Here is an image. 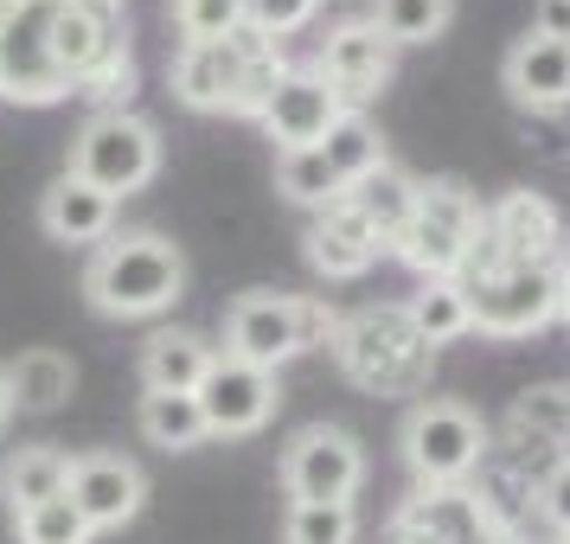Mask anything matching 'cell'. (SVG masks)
Returning a JSON list of instances; mask_svg holds the SVG:
<instances>
[{"label": "cell", "instance_id": "d590c367", "mask_svg": "<svg viewBox=\"0 0 570 544\" xmlns=\"http://www.w3.org/2000/svg\"><path fill=\"white\" fill-rule=\"evenodd\" d=\"M385 544H436V538H430L423 525H411V518L397 513V518H391V532H385Z\"/></svg>", "mask_w": 570, "mask_h": 544}, {"label": "cell", "instance_id": "cb8c5ba5", "mask_svg": "<svg viewBox=\"0 0 570 544\" xmlns=\"http://www.w3.org/2000/svg\"><path fill=\"white\" fill-rule=\"evenodd\" d=\"M78 390V365L71 353H58V346H32L20 359L7 365V397H13V411H58L65 397Z\"/></svg>", "mask_w": 570, "mask_h": 544}, {"label": "cell", "instance_id": "e0dca14e", "mask_svg": "<svg viewBox=\"0 0 570 544\" xmlns=\"http://www.w3.org/2000/svg\"><path fill=\"white\" fill-rule=\"evenodd\" d=\"M116 52H129V32L116 20V7H104V0H65V13H58V71L71 83V97Z\"/></svg>", "mask_w": 570, "mask_h": 544}, {"label": "cell", "instance_id": "ac0fdd59", "mask_svg": "<svg viewBox=\"0 0 570 544\" xmlns=\"http://www.w3.org/2000/svg\"><path fill=\"white\" fill-rule=\"evenodd\" d=\"M379 250H385V244L372 237V225H365L346 199H334V206H321L308 218V263H314V276H327V283L365 276V269L379 263Z\"/></svg>", "mask_w": 570, "mask_h": 544}, {"label": "cell", "instance_id": "603a6c76", "mask_svg": "<svg viewBox=\"0 0 570 544\" xmlns=\"http://www.w3.org/2000/svg\"><path fill=\"white\" fill-rule=\"evenodd\" d=\"M340 199L360 211L365 225H372V237H379V244L391 250V244H397V231L411 225V211H416V180L404 174V167H397V160H385V167H372L365 180L346 186Z\"/></svg>", "mask_w": 570, "mask_h": 544}, {"label": "cell", "instance_id": "2e32d148", "mask_svg": "<svg viewBox=\"0 0 570 544\" xmlns=\"http://www.w3.org/2000/svg\"><path fill=\"white\" fill-rule=\"evenodd\" d=\"M500 83L519 109L532 116H558L570 109V39H544V32H525L513 39V52L500 65Z\"/></svg>", "mask_w": 570, "mask_h": 544}, {"label": "cell", "instance_id": "f1b7e54d", "mask_svg": "<svg viewBox=\"0 0 570 544\" xmlns=\"http://www.w3.org/2000/svg\"><path fill=\"white\" fill-rule=\"evenodd\" d=\"M276 192H283L288 206L321 211V206H334L346 186H340V174L327 167L321 148H302V155H276Z\"/></svg>", "mask_w": 570, "mask_h": 544}, {"label": "cell", "instance_id": "8d00e7d4", "mask_svg": "<svg viewBox=\"0 0 570 544\" xmlns=\"http://www.w3.org/2000/svg\"><path fill=\"white\" fill-rule=\"evenodd\" d=\"M558 320H570V257H558Z\"/></svg>", "mask_w": 570, "mask_h": 544}, {"label": "cell", "instance_id": "e575fe53", "mask_svg": "<svg viewBox=\"0 0 570 544\" xmlns=\"http://www.w3.org/2000/svg\"><path fill=\"white\" fill-rule=\"evenodd\" d=\"M532 32H544V39H570V0H539Z\"/></svg>", "mask_w": 570, "mask_h": 544}, {"label": "cell", "instance_id": "30bf717a", "mask_svg": "<svg viewBox=\"0 0 570 544\" xmlns=\"http://www.w3.org/2000/svg\"><path fill=\"white\" fill-rule=\"evenodd\" d=\"M225 353L257 372H276L288 365L302 346V295H269V288H250L225 308Z\"/></svg>", "mask_w": 570, "mask_h": 544}, {"label": "cell", "instance_id": "52a82bcc", "mask_svg": "<svg viewBox=\"0 0 570 544\" xmlns=\"http://www.w3.org/2000/svg\"><path fill=\"white\" fill-rule=\"evenodd\" d=\"M65 174L90 180L97 192H109V199L141 192V186L160 174L155 122H141L135 109H104V116H90V122L71 135V167H65Z\"/></svg>", "mask_w": 570, "mask_h": 544}, {"label": "cell", "instance_id": "d6a6232c", "mask_svg": "<svg viewBox=\"0 0 570 544\" xmlns=\"http://www.w3.org/2000/svg\"><path fill=\"white\" fill-rule=\"evenodd\" d=\"M314 7H321V0H244V27L263 32V39L276 46V39H288V32L308 27Z\"/></svg>", "mask_w": 570, "mask_h": 544}, {"label": "cell", "instance_id": "1f68e13d", "mask_svg": "<svg viewBox=\"0 0 570 544\" xmlns=\"http://www.w3.org/2000/svg\"><path fill=\"white\" fill-rule=\"evenodd\" d=\"M174 27H180L186 46L232 39V32H244V0H174Z\"/></svg>", "mask_w": 570, "mask_h": 544}, {"label": "cell", "instance_id": "5bb4252c", "mask_svg": "<svg viewBox=\"0 0 570 544\" xmlns=\"http://www.w3.org/2000/svg\"><path fill=\"white\" fill-rule=\"evenodd\" d=\"M340 116H346V103L327 90V78H321L314 65H288L257 122H263V135L276 141V155H302V148H321V141H327V129H334Z\"/></svg>", "mask_w": 570, "mask_h": 544}, {"label": "cell", "instance_id": "8fae6325", "mask_svg": "<svg viewBox=\"0 0 570 544\" xmlns=\"http://www.w3.org/2000/svg\"><path fill=\"white\" fill-rule=\"evenodd\" d=\"M314 71L327 78V90H334L346 109H360L391 83V71H397V46H391L372 20H340V27L321 39Z\"/></svg>", "mask_w": 570, "mask_h": 544}, {"label": "cell", "instance_id": "ba28073f", "mask_svg": "<svg viewBox=\"0 0 570 544\" xmlns=\"http://www.w3.org/2000/svg\"><path fill=\"white\" fill-rule=\"evenodd\" d=\"M468 314L488 339H532L558 320V263H507L468 283Z\"/></svg>", "mask_w": 570, "mask_h": 544}, {"label": "cell", "instance_id": "5b68a950", "mask_svg": "<svg viewBox=\"0 0 570 544\" xmlns=\"http://www.w3.org/2000/svg\"><path fill=\"white\" fill-rule=\"evenodd\" d=\"M481 225H488V206L462 180H416V211L397 231L391 257L404 269H416V283H442V276H455L468 263Z\"/></svg>", "mask_w": 570, "mask_h": 544}, {"label": "cell", "instance_id": "277c9868", "mask_svg": "<svg viewBox=\"0 0 570 544\" xmlns=\"http://www.w3.org/2000/svg\"><path fill=\"white\" fill-rule=\"evenodd\" d=\"M397 448L416 487H468L493 455V429L481 423V411H468L455 397H416Z\"/></svg>", "mask_w": 570, "mask_h": 544}, {"label": "cell", "instance_id": "74e56055", "mask_svg": "<svg viewBox=\"0 0 570 544\" xmlns=\"http://www.w3.org/2000/svg\"><path fill=\"white\" fill-rule=\"evenodd\" d=\"M7 416H13V397H7V372H0V429H7Z\"/></svg>", "mask_w": 570, "mask_h": 544}, {"label": "cell", "instance_id": "83f0119b", "mask_svg": "<svg viewBox=\"0 0 570 544\" xmlns=\"http://www.w3.org/2000/svg\"><path fill=\"white\" fill-rule=\"evenodd\" d=\"M321 155H327V167H334L340 174V186H353V180H365V174H372V167H385V135L372 129V122H365L360 109H346V116H340L334 129H327V141H321Z\"/></svg>", "mask_w": 570, "mask_h": 544}, {"label": "cell", "instance_id": "9c48e42d", "mask_svg": "<svg viewBox=\"0 0 570 544\" xmlns=\"http://www.w3.org/2000/svg\"><path fill=\"white\" fill-rule=\"evenodd\" d=\"M365 481V448L334 423H308L295 429L283 448V487L288 506H353Z\"/></svg>", "mask_w": 570, "mask_h": 544}, {"label": "cell", "instance_id": "f35d334b", "mask_svg": "<svg viewBox=\"0 0 570 544\" xmlns=\"http://www.w3.org/2000/svg\"><path fill=\"white\" fill-rule=\"evenodd\" d=\"M558 462L570 467V429H564V436H558Z\"/></svg>", "mask_w": 570, "mask_h": 544}, {"label": "cell", "instance_id": "ab89813d", "mask_svg": "<svg viewBox=\"0 0 570 544\" xmlns=\"http://www.w3.org/2000/svg\"><path fill=\"white\" fill-rule=\"evenodd\" d=\"M564 257H570V218H564Z\"/></svg>", "mask_w": 570, "mask_h": 544}, {"label": "cell", "instance_id": "9a60e30c", "mask_svg": "<svg viewBox=\"0 0 570 544\" xmlns=\"http://www.w3.org/2000/svg\"><path fill=\"white\" fill-rule=\"evenodd\" d=\"M488 237H493V250H500V263H558L564 257V218L532 186H513V192L493 199Z\"/></svg>", "mask_w": 570, "mask_h": 544}, {"label": "cell", "instance_id": "4316f807", "mask_svg": "<svg viewBox=\"0 0 570 544\" xmlns=\"http://www.w3.org/2000/svg\"><path fill=\"white\" fill-rule=\"evenodd\" d=\"M365 20L385 32L397 52H404V46H430V39L449 32L455 0H372V13H365Z\"/></svg>", "mask_w": 570, "mask_h": 544}, {"label": "cell", "instance_id": "44dd1931", "mask_svg": "<svg viewBox=\"0 0 570 544\" xmlns=\"http://www.w3.org/2000/svg\"><path fill=\"white\" fill-rule=\"evenodd\" d=\"M218 346L193 327H160L141 339V390H199Z\"/></svg>", "mask_w": 570, "mask_h": 544}, {"label": "cell", "instance_id": "8992f818", "mask_svg": "<svg viewBox=\"0 0 570 544\" xmlns=\"http://www.w3.org/2000/svg\"><path fill=\"white\" fill-rule=\"evenodd\" d=\"M58 13L65 0H0V97L7 103H65L71 83L58 71Z\"/></svg>", "mask_w": 570, "mask_h": 544}, {"label": "cell", "instance_id": "7c38bea8", "mask_svg": "<svg viewBox=\"0 0 570 544\" xmlns=\"http://www.w3.org/2000/svg\"><path fill=\"white\" fill-rule=\"evenodd\" d=\"M65 500L83 513L90 532H122L148 500V474H141V462L116 455V448H90V455H71Z\"/></svg>", "mask_w": 570, "mask_h": 544}, {"label": "cell", "instance_id": "4fadbf2b", "mask_svg": "<svg viewBox=\"0 0 570 544\" xmlns=\"http://www.w3.org/2000/svg\"><path fill=\"white\" fill-rule=\"evenodd\" d=\"M199 411H206V436H257L263 423L276 416L283 390H276V372H257V365L218 353L212 372L199 378Z\"/></svg>", "mask_w": 570, "mask_h": 544}, {"label": "cell", "instance_id": "60d3db41", "mask_svg": "<svg viewBox=\"0 0 570 544\" xmlns=\"http://www.w3.org/2000/svg\"><path fill=\"white\" fill-rule=\"evenodd\" d=\"M104 7H122V0H104Z\"/></svg>", "mask_w": 570, "mask_h": 544}, {"label": "cell", "instance_id": "484cf974", "mask_svg": "<svg viewBox=\"0 0 570 544\" xmlns=\"http://www.w3.org/2000/svg\"><path fill=\"white\" fill-rule=\"evenodd\" d=\"M404 314H411V327L430 346H449V339L474 334V314H468V288L455 283V276H442V283H416V295L404 301Z\"/></svg>", "mask_w": 570, "mask_h": 544}, {"label": "cell", "instance_id": "4dcf8cb0", "mask_svg": "<svg viewBox=\"0 0 570 544\" xmlns=\"http://www.w3.org/2000/svg\"><path fill=\"white\" fill-rule=\"evenodd\" d=\"M360 513L353 506H288L283 513V544H353Z\"/></svg>", "mask_w": 570, "mask_h": 544}, {"label": "cell", "instance_id": "3957f363", "mask_svg": "<svg viewBox=\"0 0 570 544\" xmlns=\"http://www.w3.org/2000/svg\"><path fill=\"white\" fill-rule=\"evenodd\" d=\"M283 52L263 32H232V39H199L174 58V97L199 116H263V103L283 83Z\"/></svg>", "mask_w": 570, "mask_h": 544}, {"label": "cell", "instance_id": "7402d4cb", "mask_svg": "<svg viewBox=\"0 0 570 544\" xmlns=\"http://www.w3.org/2000/svg\"><path fill=\"white\" fill-rule=\"evenodd\" d=\"M65 481H71V455L58 442H20L0 462V500H7V513H32V506L58 500Z\"/></svg>", "mask_w": 570, "mask_h": 544}, {"label": "cell", "instance_id": "d4e9b609", "mask_svg": "<svg viewBox=\"0 0 570 544\" xmlns=\"http://www.w3.org/2000/svg\"><path fill=\"white\" fill-rule=\"evenodd\" d=\"M141 436L167 448V455H186V448H199L206 442V411H199V397L193 390H141Z\"/></svg>", "mask_w": 570, "mask_h": 544}, {"label": "cell", "instance_id": "836d02e7", "mask_svg": "<svg viewBox=\"0 0 570 544\" xmlns=\"http://www.w3.org/2000/svg\"><path fill=\"white\" fill-rule=\"evenodd\" d=\"M539 518L551 525V538H570V467L564 462L539 481Z\"/></svg>", "mask_w": 570, "mask_h": 544}, {"label": "cell", "instance_id": "d6986e66", "mask_svg": "<svg viewBox=\"0 0 570 544\" xmlns=\"http://www.w3.org/2000/svg\"><path fill=\"white\" fill-rule=\"evenodd\" d=\"M116 211H122V199H109V192H97L90 180H78V174H58L46 192H39V231L52 237V244H104L109 231H116Z\"/></svg>", "mask_w": 570, "mask_h": 544}, {"label": "cell", "instance_id": "7a4b0ae2", "mask_svg": "<svg viewBox=\"0 0 570 544\" xmlns=\"http://www.w3.org/2000/svg\"><path fill=\"white\" fill-rule=\"evenodd\" d=\"M83 295L109 320H155L186 295V257L160 231H109L83 263Z\"/></svg>", "mask_w": 570, "mask_h": 544}, {"label": "cell", "instance_id": "b9f144b4", "mask_svg": "<svg viewBox=\"0 0 570 544\" xmlns=\"http://www.w3.org/2000/svg\"><path fill=\"white\" fill-rule=\"evenodd\" d=\"M558 544H570V538H558Z\"/></svg>", "mask_w": 570, "mask_h": 544}, {"label": "cell", "instance_id": "6da1fadb", "mask_svg": "<svg viewBox=\"0 0 570 544\" xmlns=\"http://www.w3.org/2000/svg\"><path fill=\"white\" fill-rule=\"evenodd\" d=\"M327 353L346 372V385H360L365 397H423L436 372V346L411 327L404 301H372V308L340 314Z\"/></svg>", "mask_w": 570, "mask_h": 544}, {"label": "cell", "instance_id": "ffe728a7", "mask_svg": "<svg viewBox=\"0 0 570 544\" xmlns=\"http://www.w3.org/2000/svg\"><path fill=\"white\" fill-rule=\"evenodd\" d=\"M397 513L411 518V525H423L436 544H493L500 538V525L488 518L474 487H411Z\"/></svg>", "mask_w": 570, "mask_h": 544}, {"label": "cell", "instance_id": "f546056e", "mask_svg": "<svg viewBox=\"0 0 570 544\" xmlns=\"http://www.w3.org/2000/svg\"><path fill=\"white\" fill-rule=\"evenodd\" d=\"M13 538H20V544H90L97 532H90L83 513L58 493V500L32 506V513H13Z\"/></svg>", "mask_w": 570, "mask_h": 544}]
</instances>
